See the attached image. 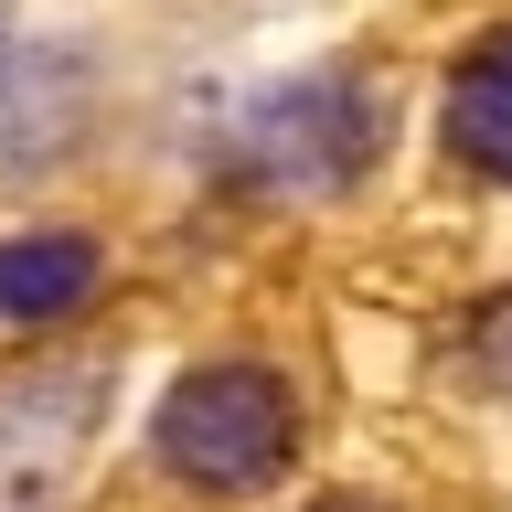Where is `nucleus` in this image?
<instances>
[{
	"label": "nucleus",
	"mask_w": 512,
	"mask_h": 512,
	"mask_svg": "<svg viewBox=\"0 0 512 512\" xmlns=\"http://www.w3.org/2000/svg\"><path fill=\"white\" fill-rule=\"evenodd\" d=\"M150 448L160 470L192 480V491H256V480L288 470L299 448V406L267 363H192L150 416Z\"/></svg>",
	"instance_id": "f257e3e1"
},
{
	"label": "nucleus",
	"mask_w": 512,
	"mask_h": 512,
	"mask_svg": "<svg viewBox=\"0 0 512 512\" xmlns=\"http://www.w3.org/2000/svg\"><path fill=\"white\" fill-rule=\"evenodd\" d=\"M256 160L288 192H352L384 160V96L352 75H299L256 107Z\"/></svg>",
	"instance_id": "f03ea898"
},
{
	"label": "nucleus",
	"mask_w": 512,
	"mask_h": 512,
	"mask_svg": "<svg viewBox=\"0 0 512 512\" xmlns=\"http://www.w3.org/2000/svg\"><path fill=\"white\" fill-rule=\"evenodd\" d=\"M96 427V374H22L0 395V502H43Z\"/></svg>",
	"instance_id": "7ed1b4c3"
},
{
	"label": "nucleus",
	"mask_w": 512,
	"mask_h": 512,
	"mask_svg": "<svg viewBox=\"0 0 512 512\" xmlns=\"http://www.w3.org/2000/svg\"><path fill=\"white\" fill-rule=\"evenodd\" d=\"M448 150L480 182H512V32H480L448 75Z\"/></svg>",
	"instance_id": "20e7f679"
},
{
	"label": "nucleus",
	"mask_w": 512,
	"mask_h": 512,
	"mask_svg": "<svg viewBox=\"0 0 512 512\" xmlns=\"http://www.w3.org/2000/svg\"><path fill=\"white\" fill-rule=\"evenodd\" d=\"M96 278H107V256H96V235H11L0 246V320H64L86 310Z\"/></svg>",
	"instance_id": "39448f33"
},
{
	"label": "nucleus",
	"mask_w": 512,
	"mask_h": 512,
	"mask_svg": "<svg viewBox=\"0 0 512 512\" xmlns=\"http://www.w3.org/2000/svg\"><path fill=\"white\" fill-rule=\"evenodd\" d=\"M459 352H470V374H480V384H512V299H491V310L459 331Z\"/></svg>",
	"instance_id": "423d86ee"
},
{
	"label": "nucleus",
	"mask_w": 512,
	"mask_h": 512,
	"mask_svg": "<svg viewBox=\"0 0 512 512\" xmlns=\"http://www.w3.org/2000/svg\"><path fill=\"white\" fill-rule=\"evenodd\" d=\"M310 512H384V502H352V491H331V502H310Z\"/></svg>",
	"instance_id": "0eeeda50"
}]
</instances>
